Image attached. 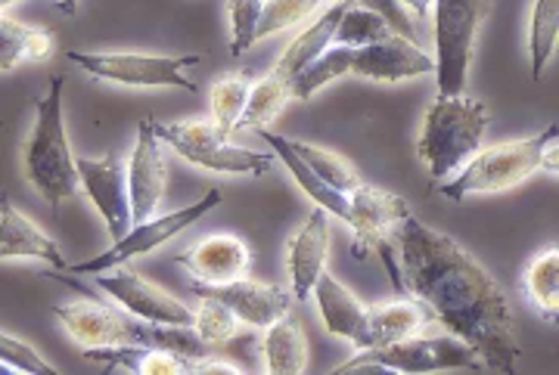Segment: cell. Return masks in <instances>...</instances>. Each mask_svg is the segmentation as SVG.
Masks as SVG:
<instances>
[{"mask_svg": "<svg viewBox=\"0 0 559 375\" xmlns=\"http://www.w3.org/2000/svg\"><path fill=\"white\" fill-rule=\"evenodd\" d=\"M392 249L399 252L401 292L419 301L436 326L466 341L485 370L516 373L522 360L516 314L479 261L414 211L399 220Z\"/></svg>", "mask_w": 559, "mask_h": 375, "instance_id": "obj_1", "label": "cell"}, {"mask_svg": "<svg viewBox=\"0 0 559 375\" xmlns=\"http://www.w3.org/2000/svg\"><path fill=\"white\" fill-rule=\"evenodd\" d=\"M62 75H53L35 106V124L22 143V178L50 208L79 193V168L62 119Z\"/></svg>", "mask_w": 559, "mask_h": 375, "instance_id": "obj_2", "label": "cell"}, {"mask_svg": "<svg viewBox=\"0 0 559 375\" xmlns=\"http://www.w3.org/2000/svg\"><path fill=\"white\" fill-rule=\"evenodd\" d=\"M491 112L481 99L463 94H439L429 102L419 128L417 156L423 158L432 183L454 178L476 156L485 140Z\"/></svg>", "mask_w": 559, "mask_h": 375, "instance_id": "obj_3", "label": "cell"}, {"mask_svg": "<svg viewBox=\"0 0 559 375\" xmlns=\"http://www.w3.org/2000/svg\"><path fill=\"white\" fill-rule=\"evenodd\" d=\"M557 137L559 128L550 124L538 137L510 140V143L479 149L454 178L439 183V193L460 202L466 196H488V193L513 190L528 178H535L538 171L557 174Z\"/></svg>", "mask_w": 559, "mask_h": 375, "instance_id": "obj_4", "label": "cell"}, {"mask_svg": "<svg viewBox=\"0 0 559 375\" xmlns=\"http://www.w3.org/2000/svg\"><path fill=\"white\" fill-rule=\"evenodd\" d=\"M451 370H466V373H485L481 356L460 341L457 336H419L401 338L382 348H367L358 351L355 360L336 366L333 373H404V375H426V373H451Z\"/></svg>", "mask_w": 559, "mask_h": 375, "instance_id": "obj_5", "label": "cell"}, {"mask_svg": "<svg viewBox=\"0 0 559 375\" xmlns=\"http://www.w3.org/2000/svg\"><path fill=\"white\" fill-rule=\"evenodd\" d=\"M491 13V0H436V81L439 94H463L479 28Z\"/></svg>", "mask_w": 559, "mask_h": 375, "instance_id": "obj_6", "label": "cell"}, {"mask_svg": "<svg viewBox=\"0 0 559 375\" xmlns=\"http://www.w3.org/2000/svg\"><path fill=\"white\" fill-rule=\"evenodd\" d=\"M156 134L162 143H168L183 161L205 168V171H218V174H252L264 178L271 174L277 158L271 153H255V149H242L234 146L230 137H224L218 128L209 121H171V124H156Z\"/></svg>", "mask_w": 559, "mask_h": 375, "instance_id": "obj_7", "label": "cell"}, {"mask_svg": "<svg viewBox=\"0 0 559 375\" xmlns=\"http://www.w3.org/2000/svg\"><path fill=\"white\" fill-rule=\"evenodd\" d=\"M66 60L81 72L100 81H116L124 87H178L183 94H197V84L187 78V69L202 62L200 53L183 57H156V53H87L69 50Z\"/></svg>", "mask_w": 559, "mask_h": 375, "instance_id": "obj_8", "label": "cell"}, {"mask_svg": "<svg viewBox=\"0 0 559 375\" xmlns=\"http://www.w3.org/2000/svg\"><path fill=\"white\" fill-rule=\"evenodd\" d=\"M221 202H224V193L215 186V190H209L200 202H193V205H187V208L168 211V215H162V218L153 215V218L143 220V223H131V230L112 242V249H106L103 255L91 257V261L69 264L66 270L75 274V277H79V274H91V277H94V274H100V270L128 264V261H134V257L140 255H150V252L162 249L165 242H171L175 237H180L187 227H193L197 220L205 218L209 211H215Z\"/></svg>", "mask_w": 559, "mask_h": 375, "instance_id": "obj_9", "label": "cell"}, {"mask_svg": "<svg viewBox=\"0 0 559 375\" xmlns=\"http://www.w3.org/2000/svg\"><path fill=\"white\" fill-rule=\"evenodd\" d=\"M94 279L124 314L150 319V323H171V326H190L193 323V311L180 298L159 289L156 282L140 277L138 270H131L124 264L100 270V274H94Z\"/></svg>", "mask_w": 559, "mask_h": 375, "instance_id": "obj_10", "label": "cell"}, {"mask_svg": "<svg viewBox=\"0 0 559 375\" xmlns=\"http://www.w3.org/2000/svg\"><path fill=\"white\" fill-rule=\"evenodd\" d=\"M79 168V190L91 198L100 211L109 239L116 242L131 230V198H128V174L124 158L109 153L103 158H75Z\"/></svg>", "mask_w": 559, "mask_h": 375, "instance_id": "obj_11", "label": "cell"}, {"mask_svg": "<svg viewBox=\"0 0 559 375\" xmlns=\"http://www.w3.org/2000/svg\"><path fill=\"white\" fill-rule=\"evenodd\" d=\"M53 316L62 323L66 336L79 344L81 351L112 348V344H134L138 316L116 311L97 298H79L53 307Z\"/></svg>", "mask_w": 559, "mask_h": 375, "instance_id": "obj_12", "label": "cell"}, {"mask_svg": "<svg viewBox=\"0 0 559 375\" xmlns=\"http://www.w3.org/2000/svg\"><path fill=\"white\" fill-rule=\"evenodd\" d=\"M124 174H128V198H131V223H143L159 211V202L168 190V165L153 119L138 124V140L124 165Z\"/></svg>", "mask_w": 559, "mask_h": 375, "instance_id": "obj_13", "label": "cell"}, {"mask_svg": "<svg viewBox=\"0 0 559 375\" xmlns=\"http://www.w3.org/2000/svg\"><path fill=\"white\" fill-rule=\"evenodd\" d=\"M352 75L395 84V81L436 75V60L426 50H419L417 40L401 38L399 32H392L382 40H373V44L355 50Z\"/></svg>", "mask_w": 559, "mask_h": 375, "instance_id": "obj_14", "label": "cell"}, {"mask_svg": "<svg viewBox=\"0 0 559 375\" xmlns=\"http://www.w3.org/2000/svg\"><path fill=\"white\" fill-rule=\"evenodd\" d=\"M348 205H352L348 227L355 230V255L358 257L377 252L382 242H392L399 220L411 211L404 198L385 193L380 186H370V183L355 186L348 193Z\"/></svg>", "mask_w": 559, "mask_h": 375, "instance_id": "obj_15", "label": "cell"}, {"mask_svg": "<svg viewBox=\"0 0 559 375\" xmlns=\"http://www.w3.org/2000/svg\"><path fill=\"white\" fill-rule=\"evenodd\" d=\"M197 295H212L224 301L242 326L249 329H264L271 326L274 319L293 311V292L283 289V286H271V282H259V279H234V282H224V286H205L197 282L190 286Z\"/></svg>", "mask_w": 559, "mask_h": 375, "instance_id": "obj_16", "label": "cell"}, {"mask_svg": "<svg viewBox=\"0 0 559 375\" xmlns=\"http://www.w3.org/2000/svg\"><path fill=\"white\" fill-rule=\"evenodd\" d=\"M330 257V215L314 205V211L305 218L296 237L286 245V270H289V292L293 301H308L314 292V282L326 270Z\"/></svg>", "mask_w": 559, "mask_h": 375, "instance_id": "obj_17", "label": "cell"}, {"mask_svg": "<svg viewBox=\"0 0 559 375\" xmlns=\"http://www.w3.org/2000/svg\"><path fill=\"white\" fill-rule=\"evenodd\" d=\"M178 264L205 286H224L234 279L249 277L252 270V249L234 233H215L197 242L193 249H187L178 255Z\"/></svg>", "mask_w": 559, "mask_h": 375, "instance_id": "obj_18", "label": "cell"}, {"mask_svg": "<svg viewBox=\"0 0 559 375\" xmlns=\"http://www.w3.org/2000/svg\"><path fill=\"white\" fill-rule=\"evenodd\" d=\"M429 326H436L432 314L414 301V298H401V301H382V304H367L364 316V332H360L358 351L367 348H382L401 338L429 332Z\"/></svg>", "mask_w": 559, "mask_h": 375, "instance_id": "obj_19", "label": "cell"}, {"mask_svg": "<svg viewBox=\"0 0 559 375\" xmlns=\"http://www.w3.org/2000/svg\"><path fill=\"white\" fill-rule=\"evenodd\" d=\"M3 257H35V261L57 267V270L69 267L60 245L47 237L25 211H20L10 202V196H0V261Z\"/></svg>", "mask_w": 559, "mask_h": 375, "instance_id": "obj_20", "label": "cell"}, {"mask_svg": "<svg viewBox=\"0 0 559 375\" xmlns=\"http://www.w3.org/2000/svg\"><path fill=\"white\" fill-rule=\"evenodd\" d=\"M261 356H264V373L271 375H301L311 360L308 332L301 326L299 314L286 311L271 326L261 329Z\"/></svg>", "mask_w": 559, "mask_h": 375, "instance_id": "obj_21", "label": "cell"}, {"mask_svg": "<svg viewBox=\"0 0 559 375\" xmlns=\"http://www.w3.org/2000/svg\"><path fill=\"white\" fill-rule=\"evenodd\" d=\"M314 301L323 316L326 332L336 338H345L348 344H360V332H364V316H367V304L360 301L348 286H342L340 279L330 270H323L314 282Z\"/></svg>", "mask_w": 559, "mask_h": 375, "instance_id": "obj_22", "label": "cell"}, {"mask_svg": "<svg viewBox=\"0 0 559 375\" xmlns=\"http://www.w3.org/2000/svg\"><path fill=\"white\" fill-rule=\"evenodd\" d=\"M261 140L274 149V158L277 161H283L286 165V171L296 178V183L301 186V193L311 198L314 205H320L326 215H336V218L342 220V223H348V218H352V205H348V196L345 193H340V190H333V186H326L323 180L301 161L296 153H293V146H289V140L280 137V134H274V131H267V128H261L259 131Z\"/></svg>", "mask_w": 559, "mask_h": 375, "instance_id": "obj_23", "label": "cell"}, {"mask_svg": "<svg viewBox=\"0 0 559 375\" xmlns=\"http://www.w3.org/2000/svg\"><path fill=\"white\" fill-rule=\"evenodd\" d=\"M342 13H345V3H333L326 13H320L318 22H311L301 32L299 38H293V44L280 53L277 65H274V72H277L280 78L293 81L299 69H305L308 62L320 57L333 44V35H336V25H340Z\"/></svg>", "mask_w": 559, "mask_h": 375, "instance_id": "obj_24", "label": "cell"}, {"mask_svg": "<svg viewBox=\"0 0 559 375\" xmlns=\"http://www.w3.org/2000/svg\"><path fill=\"white\" fill-rule=\"evenodd\" d=\"M352 60H355L352 47L330 44L320 57H314L305 69H299L296 78L289 81V99H301L305 102V99L318 97L326 84L340 81L342 75H352Z\"/></svg>", "mask_w": 559, "mask_h": 375, "instance_id": "obj_25", "label": "cell"}, {"mask_svg": "<svg viewBox=\"0 0 559 375\" xmlns=\"http://www.w3.org/2000/svg\"><path fill=\"white\" fill-rule=\"evenodd\" d=\"M559 44V0H535L528 16V65L532 78L540 81Z\"/></svg>", "mask_w": 559, "mask_h": 375, "instance_id": "obj_26", "label": "cell"}, {"mask_svg": "<svg viewBox=\"0 0 559 375\" xmlns=\"http://www.w3.org/2000/svg\"><path fill=\"white\" fill-rule=\"evenodd\" d=\"M289 146H293V153H296V156H299L326 186L340 190L345 196H348L355 186L364 183L358 174V168H355L348 158H342L340 153H330V149L314 146V143H305V140H289Z\"/></svg>", "mask_w": 559, "mask_h": 375, "instance_id": "obj_27", "label": "cell"}, {"mask_svg": "<svg viewBox=\"0 0 559 375\" xmlns=\"http://www.w3.org/2000/svg\"><path fill=\"white\" fill-rule=\"evenodd\" d=\"M289 99V81L280 78L277 72L271 69L259 84H252L249 99H246V109H242L240 124H237V134L240 131H261L267 128L271 121L277 119V112L283 109V102Z\"/></svg>", "mask_w": 559, "mask_h": 375, "instance_id": "obj_28", "label": "cell"}, {"mask_svg": "<svg viewBox=\"0 0 559 375\" xmlns=\"http://www.w3.org/2000/svg\"><path fill=\"white\" fill-rule=\"evenodd\" d=\"M525 295L538 307V314H544L550 323L557 319L559 311V252L547 249L544 255L532 257V264L525 267Z\"/></svg>", "mask_w": 559, "mask_h": 375, "instance_id": "obj_29", "label": "cell"}, {"mask_svg": "<svg viewBox=\"0 0 559 375\" xmlns=\"http://www.w3.org/2000/svg\"><path fill=\"white\" fill-rule=\"evenodd\" d=\"M193 332L215 351V348H224L230 344L234 338L240 336L242 323L237 319V314L212 295H200V307L193 311Z\"/></svg>", "mask_w": 559, "mask_h": 375, "instance_id": "obj_30", "label": "cell"}, {"mask_svg": "<svg viewBox=\"0 0 559 375\" xmlns=\"http://www.w3.org/2000/svg\"><path fill=\"white\" fill-rule=\"evenodd\" d=\"M249 90H252V84H249L246 75H227L212 87V124L218 128L224 137L237 134V124H240L242 109H246Z\"/></svg>", "mask_w": 559, "mask_h": 375, "instance_id": "obj_31", "label": "cell"}, {"mask_svg": "<svg viewBox=\"0 0 559 375\" xmlns=\"http://www.w3.org/2000/svg\"><path fill=\"white\" fill-rule=\"evenodd\" d=\"M385 35H392V25L382 20L377 10H367V7H345L340 25H336V35H333V44H342V47H367L373 40H382Z\"/></svg>", "mask_w": 559, "mask_h": 375, "instance_id": "obj_32", "label": "cell"}, {"mask_svg": "<svg viewBox=\"0 0 559 375\" xmlns=\"http://www.w3.org/2000/svg\"><path fill=\"white\" fill-rule=\"evenodd\" d=\"M326 0H264L255 38H271L280 32H289L293 25H301L308 16H314Z\"/></svg>", "mask_w": 559, "mask_h": 375, "instance_id": "obj_33", "label": "cell"}, {"mask_svg": "<svg viewBox=\"0 0 559 375\" xmlns=\"http://www.w3.org/2000/svg\"><path fill=\"white\" fill-rule=\"evenodd\" d=\"M261 7L264 0H227V16H230V53L242 57L255 47Z\"/></svg>", "mask_w": 559, "mask_h": 375, "instance_id": "obj_34", "label": "cell"}, {"mask_svg": "<svg viewBox=\"0 0 559 375\" xmlns=\"http://www.w3.org/2000/svg\"><path fill=\"white\" fill-rule=\"evenodd\" d=\"M0 363H7L10 370H16V375H60V370H57L53 363H47L32 344H25L20 338L7 336V332H0Z\"/></svg>", "mask_w": 559, "mask_h": 375, "instance_id": "obj_35", "label": "cell"}, {"mask_svg": "<svg viewBox=\"0 0 559 375\" xmlns=\"http://www.w3.org/2000/svg\"><path fill=\"white\" fill-rule=\"evenodd\" d=\"M25 38L28 25L0 16V72H13L20 62H25Z\"/></svg>", "mask_w": 559, "mask_h": 375, "instance_id": "obj_36", "label": "cell"}, {"mask_svg": "<svg viewBox=\"0 0 559 375\" xmlns=\"http://www.w3.org/2000/svg\"><path fill=\"white\" fill-rule=\"evenodd\" d=\"M355 3L367 7V10H377L382 20L392 25V32H399L401 38L417 40V25L404 13V7H401L399 0H355Z\"/></svg>", "mask_w": 559, "mask_h": 375, "instance_id": "obj_37", "label": "cell"}, {"mask_svg": "<svg viewBox=\"0 0 559 375\" xmlns=\"http://www.w3.org/2000/svg\"><path fill=\"white\" fill-rule=\"evenodd\" d=\"M53 53V32L50 28H28L25 38V62H40Z\"/></svg>", "mask_w": 559, "mask_h": 375, "instance_id": "obj_38", "label": "cell"}, {"mask_svg": "<svg viewBox=\"0 0 559 375\" xmlns=\"http://www.w3.org/2000/svg\"><path fill=\"white\" fill-rule=\"evenodd\" d=\"M242 375L240 366H234V363H224V360H215V356L209 354L200 363H193V375Z\"/></svg>", "mask_w": 559, "mask_h": 375, "instance_id": "obj_39", "label": "cell"}, {"mask_svg": "<svg viewBox=\"0 0 559 375\" xmlns=\"http://www.w3.org/2000/svg\"><path fill=\"white\" fill-rule=\"evenodd\" d=\"M401 7H404V13L414 20V25H423V22L432 20V3L436 0H399Z\"/></svg>", "mask_w": 559, "mask_h": 375, "instance_id": "obj_40", "label": "cell"}, {"mask_svg": "<svg viewBox=\"0 0 559 375\" xmlns=\"http://www.w3.org/2000/svg\"><path fill=\"white\" fill-rule=\"evenodd\" d=\"M79 3L81 0H60V10L66 16H75L79 13Z\"/></svg>", "mask_w": 559, "mask_h": 375, "instance_id": "obj_41", "label": "cell"}, {"mask_svg": "<svg viewBox=\"0 0 559 375\" xmlns=\"http://www.w3.org/2000/svg\"><path fill=\"white\" fill-rule=\"evenodd\" d=\"M0 375H16V370H10L7 363H0Z\"/></svg>", "mask_w": 559, "mask_h": 375, "instance_id": "obj_42", "label": "cell"}, {"mask_svg": "<svg viewBox=\"0 0 559 375\" xmlns=\"http://www.w3.org/2000/svg\"><path fill=\"white\" fill-rule=\"evenodd\" d=\"M13 3H20V0H0V10H7V7H13Z\"/></svg>", "mask_w": 559, "mask_h": 375, "instance_id": "obj_43", "label": "cell"}, {"mask_svg": "<svg viewBox=\"0 0 559 375\" xmlns=\"http://www.w3.org/2000/svg\"><path fill=\"white\" fill-rule=\"evenodd\" d=\"M333 3H345V7H352L355 0H333Z\"/></svg>", "mask_w": 559, "mask_h": 375, "instance_id": "obj_44", "label": "cell"}]
</instances>
